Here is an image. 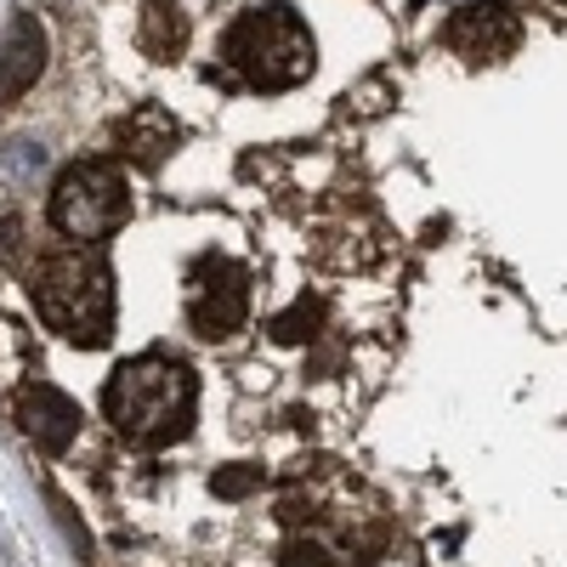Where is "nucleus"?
<instances>
[{"mask_svg": "<svg viewBox=\"0 0 567 567\" xmlns=\"http://www.w3.org/2000/svg\"><path fill=\"white\" fill-rule=\"evenodd\" d=\"M256 483H261L256 465H227V471H216V494H221V499H245Z\"/></svg>", "mask_w": 567, "mask_h": 567, "instance_id": "nucleus-12", "label": "nucleus"}, {"mask_svg": "<svg viewBox=\"0 0 567 567\" xmlns=\"http://www.w3.org/2000/svg\"><path fill=\"white\" fill-rule=\"evenodd\" d=\"M120 142H125V159H136L142 171H154V165H165V154L182 142V131H176V120H171L159 103H142V109L120 125Z\"/></svg>", "mask_w": 567, "mask_h": 567, "instance_id": "nucleus-9", "label": "nucleus"}, {"mask_svg": "<svg viewBox=\"0 0 567 567\" xmlns=\"http://www.w3.org/2000/svg\"><path fill=\"white\" fill-rule=\"evenodd\" d=\"M278 567H329V550L318 539H290L278 556Z\"/></svg>", "mask_w": 567, "mask_h": 567, "instance_id": "nucleus-13", "label": "nucleus"}, {"mask_svg": "<svg viewBox=\"0 0 567 567\" xmlns=\"http://www.w3.org/2000/svg\"><path fill=\"white\" fill-rule=\"evenodd\" d=\"M12 239H18V221L0 216V250H12Z\"/></svg>", "mask_w": 567, "mask_h": 567, "instance_id": "nucleus-15", "label": "nucleus"}, {"mask_svg": "<svg viewBox=\"0 0 567 567\" xmlns=\"http://www.w3.org/2000/svg\"><path fill=\"white\" fill-rule=\"evenodd\" d=\"M18 425H23V437H29L34 449L63 454V449L74 443V432H80V409H74V398H63L58 386L34 381V386L18 392Z\"/></svg>", "mask_w": 567, "mask_h": 567, "instance_id": "nucleus-7", "label": "nucleus"}, {"mask_svg": "<svg viewBox=\"0 0 567 567\" xmlns=\"http://www.w3.org/2000/svg\"><path fill=\"white\" fill-rule=\"evenodd\" d=\"M449 45L465 63H499L523 45V18L505 0H477V7H460L449 18Z\"/></svg>", "mask_w": 567, "mask_h": 567, "instance_id": "nucleus-6", "label": "nucleus"}, {"mask_svg": "<svg viewBox=\"0 0 567 567\" xmlns=\"http://www.w3.org/2000/svg\"><path fill=\"white\" fill-rule=\"evenodd\" d=\"M250 318V278L239 261L227 256H199L187 272V323L199 329L205 341H227L239 336Z\"/></svg>", "mask_w": 567, "mask_h": 567, "instance_id": "nucleus-5", "label": "nucleus"}, {"mask_svg": "<svg viewBox=\"0 0 567 567\" xmlns=\"http://www.w3.org/2000/svg\"><path fill=\"white\" fill-rule=\"evenodd\" d=\"M131 216V187L114 159H80L52 187V227L74 245H103Z\"/></svg>", "mask_w": 567, "mask_h": 567, "instance_id": "nucleus-4", "label": "nucleus"}, {"mask_svg": "<svg viewBox=\"0 0 567 567\" xmlns=\"http://www.w3.org/2000/svg\"><path fill=\"white\" fill-rule=\"evenodd\" d=\"M40 318L74 347H103L114 329V272L91 250H63L34 272Z\"/></svg>", "mask_w": 567, "mask_h": 567, "instance_id": "nucleus-2", "label": "nucleus"}, {"mask_svg": "<svg viewBox=\"0 0 567 567\" xmlns=\"http://www.w3.org/2000/svg\"><path fill=\"white\" fill-rule=\"evenodd\" d=\"M40 69H45V29L34 23V12H18L7 23V40H0V97L18 103L40 80Z\"/></svg>", "mask_w": 567, "mask_h": 567, "instance_id": "nucleus-8", "label": "nucleus"}, {"mask_svg": "<svg viewBox=\"0 0 567 567\" xmlns=\"http://www.w3.org/2000/svg\"><path fill=\"white\" fill-rule=\"evenodd\" d=\"M52 511H58V523H63V534H69V545H74V550L85 556V550H91V539H85V528L74 523V511H69V499H63V494H52Z\"/></svg>", "mask_w": 567, "mask_h": 567, "instance_id": "nucleus-14", "label": "nucleus"}, {"mask_svg": "<svg viewBox=\"0 0 567 567\" xmlns=\"http://www.w3.org/2000/svg\"><path fill=\"white\" fill-rule=\"evenodd\" d=\"M136 45L148 52L154 63H171L187 52V18L176 0H142V18H136Z\"/></svg>", "mask_w": 567, "mask_h": 567, "instance_id": "nucleus-10", "label": "nucleus"}, {"mask_svg": "<svg viewBox=\"0 0 567 567\" xmlns=\"http://www.w3.org/2000/svg\"><path fill=\"white\" fill-rule=\"evenodd\" d=\"M318 323H323V301H296L290 312H278L272 318V341H284V347H301V341H312L318 336Z\"/></svg>", "mask_w": 567, "mask_h": 567, "instance_id": "nucleus-11", "label": "nucleus"}, {"mask_svg": "<svg viewBox=\"0 0 567 567\" xmlns=\"http://www.w3.org/2000/svg\"><path fill=\"white\" fill-rule=\"evenodd\" d=\"M227 63L245 85L256 91H290L312 74L318 52H312V34L290 7H256L239 23L227 29Z\"/></svg>", "mask_w": 567, "mask_h": 567, "instance_id": "nucleus-3", "label": "nucleus"}, {"mask_svg": "<svg viewBox=\"0 0 567 567\" xmlns=\"http://www.w3.org/2000/svg\"><path fill=\"white\" fill-rule=\"evenodd\" d=\"M194 403H199L194 374H187L176 358H159V352L120 363L109 374V386H103V414L136 449H165V443L187 437Z\"/></svg>", "mask_w": 567, "mask_h": 567, "instance_id": "nucleus-1", "label": "nucleus"}]
</instances>
